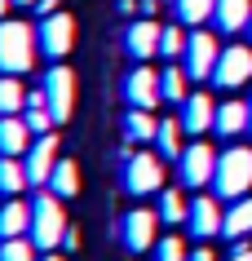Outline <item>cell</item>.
<instances>
[{
    "label": "cell",
    "mask_w": 252,
    "mask_h": 261,
    "mask_svg": "<svg viewBox=\"0 0 252 261\" xmlns=\"http://www.w3.org/2000/svg\"><path fill=\"white\" fill-rule=\"evenodd\" d=\"M186 261H217V252H212L208 244H199V248H190V257Z\"/></svg>",
    "instance_id": "d6a6232c"
},
{
    "label": "cell",
    "mask_w": 252,
    "mask_h": 261,
    "mask_svg": "<svg viewBox=\"0 0 252 261\" xmlns=\"http://www.w3.org/2000/svg\"><path fill=\"white\" fill-rule=\"evenodd\" d=\"M164 5H177V0H164Z\"/></svg>",
    "instance_id": "f35d334b"
},
{
    "label": "cell",
    "mask_w": 252,
    "mask_h": 261,
    "mask_svg": "<svg viewBox=\"0 0 252 261\" xmlns=\"http://www.w3.org/2000/svg\"><path fill=\"white\" fill-rule=\"evenodd\" d=\"M212 191L221 195V199H243V195H252V146H226L217 155Z\"/></svg>",
    "instance_id": "3957f363"
},
{
    "label": "cell",
    "mask_w": 252,
    "mask_h": 261,
    "mask_svg": "<svg viewBox=\"0 0 252 261\" xmlns=\"http://www.w3.org/2000/svg\"><path fill=\"white\" fill-rule=\"evenodd\" d=\"M226 239H248L252 234V195H243V199H235V204L226 208Z\"/></svg>",
    "instance_id": "7402d4cb"
},
{
    "label": "cell",
    "mask_w": 252,
    "mask_h": 261,
    "mask_svg": "<svg viewBox=\"0 0 252 261\" xmlns=\"http://www.w3.org/2000/svg\"><path fill=\"white\" fill-rule=\"evenodd\" d=\"M177 120L186 124V133L204 138L212 124H217V102H212V93H204V89H199V93H190V97L182 102V115H177Z\"/></svg>",
    "instance_id": "9a60e30c"
},
{
    "label": "cell",
    "mask_w": 252,
    "mask_h": 261,
    "mask_svg": "<svg viewBox=\"0 0 252 261\" xmlns=\"http://www.w3.org/2000/svg\"><path fill=\"white\" fill-rule=\"evenodd\" d=\"M44 97H49V111L58 115V124L71 120V111H75V71L71 67H49L40 80Z\"/></svg>",
    "instance_id": "ba28073f"
},
{
    "label": "cell",
    "mask_w": 252,
    "mask_h": 261,
    "mask_svg": "<svg viewBox=\"0 0 252 261\" xmlns=\"http://www.w3.org/2000/svg\"><path fill=\"white\" fill-rule=\"evenodd\" d=\"M124 102L128 107H142V111H155L159 102H164V84H159V71L151 67H133L124 75Z\"/></svg>",
    "instance_id": "9c48e42d"
},
{
    "label": "cell",
    "mask_w": 252,
    "mask_h": 261,
    "mask_svg": "<svg viewBox=\"0 0 252 261\" xmlns=\"http://www.w3.org/2000/svg\"><path fill=\"white\" fill-rule=\"evenodd\" d=\"M124 191L128 195H159L164 191V155L159 151H124Z\"/></svg>",
    "instance_id": "277c9868"
},
{
    "label": "cell",
    "mask_w": 252,
    "mask_h": 261,
    "mask_svg": "<svg viewBox=\"0 0 252 261\" xmlns=\"http://www.w3.org/2000/svg\"><path fill=\"white\" fill-rule=\"evenodd\" d=\"M27 186H31L27 164H22L18 155H0V195H5V199H18Z\"/></svg>",
    "instance_id": "44dd1931"
},
{
    "label": "cell",
    "mask_w": 252,
    "mask_h": 261,
    "mask_svg": "<svg viewBox=\"0 0 252 261\" xmlns=\"http://www.w3.org/2000/svg\"><path fill=\"white\" fill-rule=\"evenodd\" d=\"M9 9H18V5H14V0H0V22L9 18Z\"/></svg>",
    "instance_id": "e575fe53"
},
{
    "label": "cell",
    "mask_w": 252,
    "mask_h": 261,
    "mask_svg": "<svg viewBox=\"0 0 252 261\" xmlns=\"http://www.w3.org/2000/svg\"><path fill=\"white\" fill-rule=\"evenodd\" d=\"M31 234V204L27 199H5L0 204V239Z\"/></svg>",
    "instance_id": "d6986e66"
},
{
    "label": "cell",
    "mask_w": 252,
    "mask_h": 261,
    "mask_svg": "<svg viewBox=\"0 0 252 261\" xmlns=\"http://www.w3.org/2000/svg\"><path fill=\"white\" fill-rule=\"evenodd\" d=\"M248 36H252V22H248Z\"/></svg>",
    "instance_id": "ab89813d"
},
{
    "label": "cell",
    "mask_w": 252,
    "mask_h": 261,
    "mask_svg": "<svg viewBox=\"0 0 252 261\" xmlns=\"http://www.w3.org/2000/svg\"><path fill=\"white\" fill-rule=\"evenodd\" d=\"M252 22V0H217V9H212V27L221 31V36H235Z\"/></svg>",
    "instance_id": "2e32d148"
},
{
    "label": "cell",
    "mask_w": 252,
    "mask_h": 261,
    "mask_svg": "<svg viewBox=\"0 0 252 261\" xmlns=\"http://www.w3.org/2000/svg\"><path fill=\"white\" fill-rule=\"evenodd\" d=\"M40 261H62V257H53V252H44V257H40Z\"/></svg>",
    "instance_id": "8d00e7d4"
},
{
    "label": "cell",
    "mask_w": 252,
    "mask_h": 261,
    "mask_svg": "<svg viewBox=\"0 0 252 261\" xmlns=\"http://www.w3.org/2000/svg\"><path fill=\"white\" fill-rule=\"evenodd\" d=\"M212 9H217V0H177V18H182L186 27H199V22H208Z\"/></svg>",
    "instance_id": "83f0119b"
},
{
    "label": "cell",
    "mask_w": 252,
    "mask_h": 261,
    "mask_svg": "<svg viewBox=\"0 0 252 261\" xmlns=\"http://www.w3.org/2000/svg\"><path fill=\"white\" fill-rule=\"evenodd\" d=\"M40 248L31 244V234H18V239H0V261H31Z\"/></svg>",
    "instance_id": "f1b7e54d"
},
{
    "label": "cell",
    "mask_w": 252,
    "mask_h": 261,
    "mask_svg": "<svg viewBox=\"0 0 252 261\" xmlns=\"http://www.w3.org/2000/svg\"><path fill=\"white\" fill-rule=\"evenodd\" d=\"M36 36H40V54H49V58H67L71 49H75V18L58 9L53 18H40Z\"/></svg>",
    "instance_id": "8fae6325"
},
{
    "label": "cell",
    "mask_w": 252,
    "mask_h": 261,
    "mask_svg": "<svg viewBox=\"0 0 252 261\" xmlns=\"http://www.w3.org/2000/svg\"><path fill=\"white\" fill-rule=\"evenodd\" d=\"M36 49H40V36L31 31V22H18V18H5L0 22V75H22V71H31Z\"/></svg>",
    "instance_id": "7a4b0ae2"
},
{
    "label": "cell",
    "mask_w": 252,
    "mask_h": 261,
    "mask_svg": "<svg viewBox=\"0 0 252 261\" xmlns=\"http://www.w3.org/2000/svg\"><path fill=\"white\" fill-rule=\"evenodd\" d=\"M186 226H190V234H195L199 244H212V234L226 230V213H221V204H217L212 195H195V199H190Z\"/></svg>",
    "instance_id": "7c38bea8"
},
{
    "label": "cell",
    "mask_w": 252,
    "mask_h": 261,
    "mask_svg": "<svg viewBox=\"0 0 252 261\" xmlns=\"http://www.w3.org/2000/svg\"><path fill=\"white\" fill-rule=\"evenodd\" d=\"M248 80H252V49L248 44H226L221 62L212 71V84L217 89H243Z\"/></svg>",
    "instance_id": "30bf717a"
},
{
    "label": "cell",
    "mask_w": 252,
    "mask_h": 261,
    "mask_svg": "<svg viewBox=\"0 0 252 261\" xmlns=\"http://www.w3.org/2000/svg\"><path fill=\"white\" fill-rule=\"evenodd\" d=\"M155 226H159V213H151V208H128L124 217H120V244H124V252H151L159 244Z\"/></svg>",
    "instance_id": "8992f818"
},
{
    "label": "cell",
    "mask_w": 252,
    "mask_h": 261,
    "mask_svg": "<svg viewBox=\"0 0 252 261\" xmlns=\"http://www.w3.org/2000/svg\"><path fill=\"white\" fill-rule=\"evenodd\" d=\"M159 40H164V27H159L155 18H137V22L124 31V54L133 58V62H146V58L159 54Z\"/></svg>",
    "instance_id": "5bb4252c"
},
{
    "label": "cell",
    "mask_w": 252,
    "mask_h": 261,
    "mask_svg": "<svg viewBox=\"0 0 252 261\" xmlns=\"http://www.w3.org/2000/svg\"><path fill=\"white\" fill-rule=\"evenodd\" d=\"M226 261H252V244L248 239H235V248H230V257Z\"/></svg>",
    "instance_id": "1f68e13d"
},
{
    "label": "cell",
    "mask_w": 252,
    "mask_h": 261,
    "mask_svg": "<svg viewBox=\"0 0 252 261\" xmlns=\"http://www.w3.org/2000/svg\"><path fill=\"white\" fill-rule=\"evenodd\" d=\"M186 44H190V36H186L182 27H164V40H159V54H164V58H186Z\"/></svg>",
    "instance_id": "f546056e"
},
{
    "label": "cell",
    "mask_w": 252,
    "mask_h": 261,
    "mask_svg": "<svg viewBox=\"0 0 252 261\" xmlns=\"http://www.w3.org/2000/svg\"><path fill=\"white\" fill-rule=\"evenodd\" d=\"M190 217V204H186L182 191H159V221H168V226H177V221Z\"/></svg>",
    "instance_id": "4316f807"
},
{
    "label": "cell",
    "mask_w": 252,
    "mask_h": 261,
    "mask_svg": "<svg viewBox=\"0 0 252 261\" xmlns=\"http://www.w3.org/2000/svg\"><path fill=\"white\" fill-rule=\"evenodd\" d=\"M182 133H186V124H182V120H159V133H155V151L164 155V160H177V155L186 151V146H182Z\"/></svg>",
    "instance_id": "d4e9b609"
},
{
    "label": "cell",
    "mask_w": 252,
    "mask_h": 261,
    "mask_svg": "<svg viewBox=\"0 0 252 261\" xmlns=\"http://www.w3.org/2000/svg\"><path fill=\"white\" fill-rule=\"evenodd\" d=\"M31 128L22 115H0V155H27Z\"/></svg>",
    "instance_id": "ffe728a7"
},
{
    "label": "cell",
    "mask_w": 252,
    "mask_h": 261,
    "mask_svg": "<svg viewBox=\"0 0 252 261\" xmlns=\"http://www.w3.org/2000/svg\"><path fill=\"white\" fill-rule=\"evenodd\" d=\"M217 62H221V40L212 31H190V44H186V58H182L190 80H212Z\"/></svg>",
    "instance_id": "52a82bcc"
},
{
    "label": "cell",
    "mask_w": 252,
    "mask_h": 261,
    "mask_svg": "<svg viewBox=\"0 0 252 261\" xmlns=\"http://www.w3.org/2000/svg\"><path fill=\"white\" fill-rule=\"evenodd\" d=\"M190 257V248L177 239V234H164L159 244H155V261H186Z\"/></svg>",
    "instance_id": "4dcf8cb0"
},
{
    "label": "cell",
    "mask_w": 252,
    "mask_h": 261,
    "mask_svg": "<svg viewBox=\"0 0 252 261\" xmlns=\"http://www.w3.org/2000/svg\"><path fill=\"white\" fill-rule=\"evenodd\" d=\"M155 133H159V120L151 111H142V107L124 111V146H146V142H155Z\"/></svg>",
    "instance_id": "ac0fdd59"
},
{
    "label": "cell",
    "mask_w": 252,
    "mask_h": 261,
    "mask_svg": "<svg viewBox=\"0 0 252 261\" xmlns=\"http://www.w3.org/2000/svg\"><path fill=\"white\" fill-rule=\"evenodd\" d=\"M177 177H182L186 191H204L212 177H217V151L208 142H190L182 155H177Z\"/></svg>",
    "instance_id": "5b68a950"
},
{
    "label": "cell",
    "mask_w": 252,
    "mask_h": 261,
    "mask_svg": "<svg viewBox=\"0 0 252 261\" xmlns=\"http://www.w3.org/2000/svg\"><path fill=\"white\" fill-rule=\"evenodd\" d=\"M159 84H164V102H173V107H182L186 97H190V71L177 67V62L168 71H159Z\"/></svg>",
    "instance_id": "603a6c76"
},
{
    "label": "cell",
    "mask_w": 252,
    "mask_h": 261,
    "mask_svg": "<svg viewBox=\"0 0 252 261\" xmlns=\"http://www.w3.org/2000/svg\"><path fill=\"white\" fill-rule=\"evenodd\" d=\"M67 208H62V195H53L49 186H40V195H31V244L40 252H53L62 239H67Z\"/></svg>",
    "instance_id": "6da1fadb"
},
{
    "label": "cell",
    "mask_w": 252,
    "mask_h": 261,
    "mask_svg": "<svg viewBox=\"0 0 252 261\" xmlns=\"http://www.w3.org/2000/svg\"><path fill=\"white\" fill-rule=\"evenodd\" d=\"M58 5H62V0H40V5H36V18H53Z\"/></svg>",
    "instance_id": "836d02e7"
},
{
    "label": "cell",
    "mask_w": 252,
    "mask_h": 261,
    "mask_svg": "<svg viewBox=\"0 0 252 261\" xmlns=\"http://www.w3.org/2000/svg\"><path fill=\"white\" fill-rule=\"evenodd\" d=\"M212 133L226 142H235L239 133H248V102H217V124H212Z\"/></svg>",
    "instance_id": "e0dca14e"
},
{
    "label": "cell",
    "mask_w": 252,
    "mask_h": 261,
    "mask_svg": "<svg viewBox=\"0 0 252 261\" xmlns=\"http://www.w3.org/2000/svg\"><path fill=\"white\" fill-rule=\"evenodd\" d=\"M58 138L53 133H44V138H31L27 155H22V164H27V177L31 186H49V177H53V168H58Z\"/></svg>",
    "instance_id": "4fadbf2b"
},
{
    "label": "cell",
    "mask_w": 252,
    "mask_h": 261,
    "mask_svg": "<svg viewBox=\"0 0 252 261\" xmlns=\"http://www.w3.org/2000/svg\"><path fill=\"white\" fill-rule=\"evenodd\" d=\"M49 191L62 195V199H75V195H80V164H75V160H58L53 177H49Z\"/></svg>",
    "instance_id": "cb8c5ba5"
},
{
    "label": "cell",
    "mask_w": 252,
    "mask_h": 261,
    "mask_svg": "<svg viewBox=\"0 0 252 261\" xmlns=\"http://www.w3.org/2000/svg\"><path fill=\"white\" fill-rule=\"evenodd\" d=\"M27 107V89L18 75H0V115H18Z\"/></svg>",
    "instance_id": "484cf974"
},
{
    "label": "cell",
    "mask_w": 252,
    "mask_h": 261,
    "mask_svg": "<svg viewBox=\"0 0 252 261\" xmlns=\"http://www.w3.org/2000/svg\"><path fill=\"white\" fill-rule=\"evenodd\" d=\"M248 133H252V102H248Z\"/></svg>",
    "instance_id": "74e56055"
},
{
    "label": "cell",
    "mask_w": 252,
    "mask_h": 261,
    "mask_svg": "<svg viewBox=\"0 0 252 261\" xmlns=\"http://www.w3.org/2000/svg\"><path fill=\"white\" fill-rule=\"evenodd\" d=\"M14 5H31V9H36V5H40V0H14Z\"/></svg>",
    "instance_id": "d590c367"
}]
</instances>
